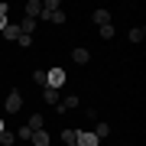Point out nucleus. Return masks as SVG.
Wrapping results in <instances>:
<instances>
[{
	"mask_svg": "<svg viewBox=\"0 0 146 146\" xmlns=\"http://www.w3.org/2000/svg\"><path fill=\"white\" fill-rule=\"evenodd\" d=\"M42 101H46V104H55V107H58V101H62V98H58V91H55V88H42Z\"/></svg>",
	"mask_w": 146,
	"mask_h": 146,
	"instance_id": "8",
	"label": "nucleus"
},
{
	"mask_svg": "<svg viewBox=\"0 0 146 146\" xmlns=\"http://www.w3.org/2000/svg\"><path fill=\"white\" fill-rule=\"evenodd\" d=\"M3 107H7V114H20V110H23V94L20 91H10L7 101H3Z\"/></svg>",
	"mask_w": 146,
	"mask_h": 146,
	"instance_id": "2",
	"label": "nucleus"
},
{
	"mask_svg": "<svg viewBox=\"0 0 146 146\" xmlns=\"http://www.w3.org/2000/svg\"><path fill=\"white\" fill-rule=\"evenodd\" d=\"M33 81H36V84H42V88H46V68H36V72H33Z\"/></svg>",
	"mask_w": 146,
	"mask_h": 146,
	"instance_id": "18",
	"label": "nucleus"
},
{
	"mask_svg": "<svg viewBox=\"0 0 146 146\" xmlns=\"http://www.w3.org/2000/svg\"><path fill=\"white\" fill-rule=\"evenodd\" d=\"M68 143H75V130H62V146H68Z\"/></svg>",
	"mask_w": 146,
	"mask_h": 146,
	"instance_id": "20",
	"label": "nucleus"
},
{
	"mask_svg": "<svg viewBox=\"0 0 146 146\" xmlns=\"http://www.w3.org/2000/svg\"><path fill=\"white\" fill-rule=\"evenodd\" d=\"M29 140H33V146H49V143H52V136H49V133H46V127H42V130H33Z\"/></svg>",
	"mask_w": 146,
	"mask_h": 146,
	"instance_id": "6",
	"label": "nucleus"
},
{
	"mask_svg": "<svg viewBox=\"0 0 146 146\" xmlns=\"http://www.w3.org/2000/svg\"><path fill=\"white\" fill-rule=\"evenodd\" d=\"M94 136H98V140H104V136H110V127L107 123H101V120H98V123H94V130H91Z\"/></svg>",
	"mask_w": 146,
	"mask_h": 146,
	"instance_id": "12",
	"label": "nucleus"
},
{
	"mask_svg": "<svg viewBox=\"0 0 146 146\" xmlns=\"http://www.w3.org/2000/svg\"><path fill=\"white\" fill-rule=\"evenodd\" d=\"M55 10H62V7H58V0H42L39 16H42V20H52V13H55Z\"/></svg>",
	"mask_w": 146,
	"mask_h": 146,
	"instance_id": "4",
	"label": "nucleus"
},
{
	"mask_svg": "<svg viewBox=\"0 0 146 146\" xmlns=\"http://www.w3.org/2000/svg\"><path fill=\"white\" fill-rule=\"evenodd\" d=\"M39 10H42V0H26V16L29 20H36Z\"/></svg>",
	"mask_w": 146,
	"mask_h": 146,
	"instance_id": "9",
	"label": "nucleus"
},
{
	"mask_svg": "<svg viewBox=\"0 0 146 146\" xmlns=\"http://www.w3.org/2000/svg\"><path fill=\"white\" fill-rule=\"evenodd\" d=\"M13 143H16L13 130H3V133H0V146H13Z\"/></svg>",
	"mask_w": 146,
	"mask_h": 146,
	"instance_id": "17",
	"label": "nucleus"
},
{
	"mask_svg": "<svg viewBox=\"0 0 146 146\" xmlns=\"http://www.w3.org/2000/svg\"><path fill=\"white\" fill-rule=\"evenodd\" d=\"M49 23H65V10H55V13H52V20H49Z\"/></svg>",
	"mask_w": 146,
	"mask_h": 146,
	"instance_id": "21",
	"label": "nucleus"
},
{
	"mask_svg": "<svg viewBox=\"0 0 146 146\" xmlns=\"http://www.w3.org/2000/svg\"><path fill=\"white\" fill-rule=\"evenodd\" d=\"M13 136H16V140H29V136H33V130H29L26 123H23V127H20V130H16Z\"/></svg>",
	"mask_w": 146,
	"mask_h": 146,
	"instance_id": "19",
	"label": "nucleus"
},
{
	"mask_svg": "<svg viewBox=\"0 0 146 146\" xmlns=\"http://www.w3.org/2000/svg\"><path fill=\"white\" fill-rule=\"evenodd\" d=\"M68 146H75V143H68Z\"/></svg>",
	"mask_w": 146,
	"mask_h": 146,
	"instance_id": "24",
	"label": "nucleus"
},
{
	"mask_svg": "<svg viewBox=\"0 0 146 146\" xmlns=\"http://www.w3.org/2000/svg\"><path fill=\"white\" fill-rule=\"evenodd\" d=\"M101 140L94 136L91 130H75V146H98Z\"/></svg>",
	"mask_w": 146,
	"mask_h": 146,
	"instance_id": "3",
	"label": "nucleus"
},
{
	"mask_svg": "<svg viewBox=\"0 0 146 146\" xmlns=\"http://www.w3.org/2000/svg\"><path fill=\"white\" fill-rule=\"evenodd\" d=\"M7 26H10V7H7V3H0V33H3Z\"/></svg>",
	"mask_w": 146,
	"mask_h": 146,
	"instance_id": "11",
	"label": "nucleus"
},
{
	"mask_svg": "<svg viewBox=\"0 0 146 146\" xmlns=\"http://www.w3.org/2000/svg\"><path fill=\"white\" fill-rule=\"evenodd\" d=\"M3 36L16 42V39H20V26H16V23H10V26H7V29H3Z\"/></svg>",
	"mask_w": 146,
	"mask_h": 146,
	"instance_id": "16",
	"label": "nucleus"
},
{
	"mask_svg": "<svg viewBox=\"0 0 146 146\" xmlns=\"http://www.w3.org/2000/svg\"><path fill=\"white\" fill-rule=\"evenodd\" d=\"M3 130H7V123H3V117H0V133H3Z\"/></svg>",
	"mask_w": 146,
	"mask_h": 146,
	"instance_id": "23",
	"label": "nucleus"
},
{
	"mask_svg": "<svg viewBox=\"0 0 146 146\" xmlns=\"http://www.w3.org/2000/svg\"><path fill=\"white\" fill-rule=\"evenodd\" d=\"M16 42H20V46L26 49V46H33V36H23V33H20V39H16Z\"/></svg>",
	"mask_w": 146,
	"mask_h": 146,
	"instance_id": "22",
	"label": "nucleus"
},
{
	"mask_svg": "<svg viewBox=\"0 0 146 146\" xmlns=\"http://www.w3.org/2000/svg\"><path fill=\"white\" fill-rule=\"evenodd\" d=\"M42 123H46V120H42V114H33V117L26 120V127H29V130H42Z\"/></svg>",
	"mask_w": 146,
	"mask_h": 146,
	"instance_id": "14",
	"label": "nucleus"
},
{
	"mask_svg": "<svg viewBox=\"0 0 146 146\" xmlns=\"http://www.w3.org/2000/svg\"><path fill=\"white\" fill-rule=\"evenodd\" d=\"M65 78H68V75L62 72V68H49V72H46V88H62V84H65Z\"/></svg>",
	"mask_w": 146,
	"mask_h": 146,
	"instance_id": "1",
	"label": "nucleus"
},
{
	"mask_svg": "<svg viewBox=\"0 0 146 146\" xmlns=\"http://www.w3.org/2000/svg\"><path fill=\"white\" fill-rule=\"evenodd\" d=\"M101 39H114V23H104V26H98Z\"/></svg>",
	"mask_w": 146,
	"mask_h": 146,
	"instance_id": "15",
	"label": "nucleus"
},
{
	"mask_svg": "<svg viewBox=\"0 0 146 146\" xmlns=\"http://www.w3.org/2000/svg\"><path fill=\"white\" fill-rule=\"evenodd\" d=\"M72 62H78V65H88L91 62V52L84 46H78V49H72Z\"/></svg>",
	"mask_w": 146,
	"mask_h": 146,
	"instance_id": "7",
	"label": "nucleus"
},
{
	"mask_svg": "<svg viewBox=\"0 0 146 146\" xmlns=\"http://www.w3.org/2000/svg\"><path fill=\"white\" fill-rule=\"evenodd\" d=\"M58 107H62V110H75V107H81V98H78V94H65V98L58 101Z\"/></svg>",
	"mask_w": 146,
	"mask_h": 146,
	"instance_id": "5",
	"label": "nucleus"
},
{
	"mask_svg": "<svg viewBox=\"0 0 146 146\" xmlns=\"http://www.w3.org/2000/svg\"><path fill=\"white\" fill-rule=\"evenodd\" d=\"M143 36H146V29H143V26H133L130 33H127V39H130V42H143Z\"/></svg>",
	"mask_w": 146,
	"mask_h": 146,
	"instance_id": "13",
	"label": "nucleus"
},
{
	"mask_svg": "<svg viewBox=\"0 0 146 146\" xmlns=\"http://www.w3.org/2000/svg\"><path fill=\"white\" fill-rule=\"evenodd\" d=\"M91 20L98 23V26H104V23H110V10H94V13H91Z\"/></svg>",
	"mask_w": 146,
	"mask_h": 146,
	"instance_id": "10",
	"label": "nucleus"
}]
</instances>
